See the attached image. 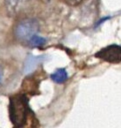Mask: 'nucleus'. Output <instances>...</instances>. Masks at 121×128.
<instances>
[{
    "instance_id": "nucleus-1",
    "label": "nucleus",
    "mask_w": 121,
    "mask_h": 128,
    "mask_svg": "<svg viewBox=\"0 0 121 128\" xmlns=\"http://www.w3.org/2000/svg\"><path fill=\"white\" fill-rule=\"evenodd\" d=\"M10 119L16 127H22L26 124L31 109L28 104V99L24 94H15L10 97L9 105Z\"/></svg>"
},
{
    "instance_id": "nucleus-2",
    "label": "nucleus",
    "mask_w": 121,
    "mask_h": 128,
    "mask_svg": "<svg viewBox=\"0 0 121 128\" xmlns=\"http://www.w3.org/2000/svg\"><path fill=\"white\" fill-rule=\"evenodd\" d=\"M40 31V23L34 18H26L16 24L14 28L15 38L24 44H28L30 39Z\"/></svg>"
},
{
    "instance_id": "nucleus-3",
    "label": "nucleus",
    "mask_w": 121,
    "mask_h": 128,
    "mask_svg": "<svg viewBox=\"0 0 121 128\" xmlns=\"http://www.w3.org/2000/svg\"><path fill=\"white\" fill-rule=\"evenodd\" d=\"M95 56L105 62L119 63L121 62V46L115 44L109 45L100 50Z\"/></svg>"
},
{
    "instance_id": "nucleus-4",
    "label": "nucleus",
    "mask_w": 121,
    "mask_h": 128,
    "mask_svg": "<svg viewBox=\"0 0 121 128\" xmlns=\"http://www.w3.org/2000/svg\"><path fill=\"white\" fill-rule=\"evenodd\" d=\"M26 1L28 0H6L5 4L7 11L9 12L10 14H15V13L19 12L20 8Z\"/></svg>"
},
{
    "instance_id": "nucleus-5",
    "label": "nucleus",
    "mask_w": 121,
    "mask_h": 128,
    "mask_svg": "<svg viewBox=\"0 0 121 128\" xmlns=\"http://www.w3.org/2000/svg\"><path fill=\"white\" fill-rule=\"evenodd\" d=\"M51 79L55 83H63L68 79V74L66 72V70L63 68L58 69L56 72H54L51 75Z\"/></svg>"
},
{
    "instance_id": "nucleus-6",
    "label": "nucleus",
    "mask_w": 121,
    "mask_h": 128,
    "mask_svg": "<svg viewBox=\"0 0 121 128\" xmlns=\"http://www.w3.org/2000/svg\"><path fill=\"white\" fill-rule=\"evenodd\" d=\"M45 44H46V39L45 38L41 37V36H38V34H35L30 39L27 44L32 46V47H41Z\"/></svg>"
},
{
    "instance_id": "nucleus-7",
    "label": "nucleus",
    "mask_w": 121,
    "mask_h": 128,
    "mask_svg": "<svg viewBox=\"0 0 121 128\" xmlns=\"http://www.w3.org/2000/svg\"><path fill=\"white\" fill-rule=\"evenodd\" d=\"M63 1L66 4H69V6H78L79 4H81L83 0H63Z\"/></svg>"
},
{
    "instance_id": "nucleus-8",
    "label": "nucleus",
    "mask_w": 121,
    "mask_h": 128,
    "mask_svg": "<svg viewBox=\"0 0 121 128\" xmlns=\"http://www.w3.org/2000/svg\"><path fill=\"white\" fill-rule=\"evenodd\" d=\"M3 74H4V72H3L2 68L0 67V82H1V80H2V78H3Z\"/></svg>"
}]
</instances>
